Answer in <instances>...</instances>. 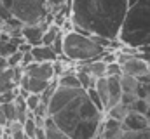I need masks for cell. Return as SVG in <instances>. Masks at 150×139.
I'll list each match as a JSON object with an SVG mask.
<instances>
[{
  "mask_svg": "<svg viewBox=\"0 0 150 139\" xmlns=\"http://www.w3.org/2000/svg\"><path fill=\"white\" fill-rule=\"evenodd\" d=\"M52 122L72 139H93L101 127L105 113L91 103L84 89L56 87L47 103Z\"/></svg>",
  "mask_w": 150,
  "mask_h": 139,
  "instance_id": "cell-1",
  "label": "cell"
},
{
  "mask_svg": "<svg viewBox=\"0 0 150 139\" xmlns=\"http://www.w3.org/2000/svg\"><path fill=\"white\" fill-rule=\"evenodd\" d=\"M127 9V0H70V21L82 33L119 42Z\"/></svg>",
  "mask_w": 150,
  "mask_h": 139,
  "instance_id": "cell-2",
  "label": "cell"
},
{
  "mask_svg": "<svg viewBox=\"0 0 150 139\" xmlns=\"http://www.w3.org/2000/svg\"><path fill=\"white\" fill-rule=\"evenodd\" d=\"M119 42L131 49L150 45V0H138L127 9L119 33Z\"/></svg>",
  "mask_w": 150,
  "mask_h": 139,
  "instance_id": "cell-3",
  "label": "cell"
},
{
  "mask_svg": "<svg viewBox=\"0 0 150 139\" xmlns=\"http://www.w3.org/2000/svg\"><path fill=\"white\" fill-rule=\"evenodd\" d=\"M110 40L86 35L75 28L63 32V58L79 65L89 63L93 59H101V56L110 49Z\"/></svg>",
  "mask_w": 150,
  "mask_h": 139,
  "instance_id": "cell-4",
  "label": "cell"
},
{
  "mask_svg": "<svg viewBox=\"0 0 150 139\" xmlns=\"http://www.w3.org/2000/svg\"><path fill=\"white\" fill-rule=\"evenodd\" d=\"M120 66H122V75H131L136 78H142L150 73V61L145 59L142 54H138V56L129 54V58Z\"/></svg>",
  "mask_w": 150,
  "mask_h": 139,
  "instance_id": "cell-5",
  "label": "cell"
},
{
  "mask_svg": "<svg viewBox=\"0 0 150 139\" xmlns=\"http://www.w3.org/2000/svg\"><path fill=\"white\" fill-rule=\"evenodd\" d=\"M49 25H51V21H42L37 25H23V28H21L23 40L26 44H30L32 47L42 45V37H44V32Z\"/></svg>",
  "mask_w": 150,
  "mask_h": 139,
  "instance_id": "cell-6",
  "label": "cell"
},
{
  "mask_svg": "<svg viewBox=\"0 0 150 139\" xmlns=\"http://www.w3.org/2000/svg\"><path fill=\"white\" fill-rule=\"evenodd\" d=\"M23 71L32 77V78H38V80H54L56 75H54V65L52 63H32L28 66H25Z\"/></svg>",
  "mask_w": 150,
  "mask_h": 139,
  "instance_id": "cell-7",
  "label": "cell"
},
{
  "mask_svg": "<svg viewBox=\"0 0 150 139\" xmlns=\"http://www.w3.org/2000/svg\"><path fill=\"white\" fill-rule=\"evenodd\" d=\"M122 127H124V131H131V132L145 131V129H149V118L142 113L127 111L126 118L122 120Z\"/></svg>",
  "mask_w": 150,
  "mask_h": 139,
  "instance_id": "cell-8",
  "label": "cell"
},
{
  "mask_svg": "<svg viewBox=\"0 0 150 139\" xmlns=\"http://www.w3.org/2000/svg\"><path fill=\"white\" fill-rule=\"evenodd\" d=\"M52 82V80H51ZM51 82H47V80H38V78H32V77H28L26 73L21 77V82H19V87L18 89H21V91H25L26 94H42L49 85H51Z\"/></svg>",
  "mask_w": 150,
  "mask_h": 139,
  "instance_id": "cell-9",
  "label": "cell"
},
{
  "mask_svg": "<svg viewBox=\"0 0 150 139\" xmlns=\"http://www.w3.org/2000/svg\"><path fill=\"white\" fill-rule=\"evenodd\" d=\"M100 134L103 136V139H119V138H122V134H124L122 122L105 117L103 122H101V127H100Z\"/></svg>",
  "mask_w": 150,
  "mask_h": 139,
  "instance_id": "cell-10",
  "label": "cell"
},
{
  "mask_svg": "<svg viewBox=\"0 0 150 139\" xmlns=\"http://www.w3.org/2000/svg\"><path fill=\"white\" fill-rule=\"evenodd\" d=\"M23 42V37H9L7 33H0V56L9 58L14 52H18L19 44Z\"/></svg>",
  "mask_w": 150,
  "mask_h": 139,
  "instance_id": "cell-11",
  "label": "cell"
},
{
  "mask_svg": "<svg viewBox=\"0 0 150 139\" xmlns=\"http://www.w3.org/2000/svg\"><path fill=\"white\" fill-rule=\"evenodd\" d=\"M32 56H33V63H54L58 59V54L54 52V49L51 45H37L32 47Z\"/></svg>",
  "mask_w": 150,
  "mask_h": 139,
  "instance_id": "cell-12",
  "label": "cell"
},
{
  "mask_svg": "<svg viewBox=\"0 0 150 139\" xmlns=\"http://www.w3.org/2000/svg\"><path fill=\"white\" fill-rule=\"evenodd\" d=\"M14 89H18V82L14 78V68L0 70V94Z\"/></svg>",
  "mask_w": 150,
  "mask_h": 139,
  "instance_id": "cell-13",
  "label": "cell"
},
{
  "mask_svg": "<svg viewBox=\"0 0 150 139\" xmlns=\"http://www.w3.org/2000/svg\"><path fill=\"white\" fill-rule=\"evenodd\" d=\"M79 66L84 68L86 71H89L96 80L107 77V63H103L101 59H93V61H89V63H80Z\"/></svg>",
  "mask_w": 150,
  "mask_h": 139,
  "instance_id": "cell-14",
  "label": "cell"
},
{
  "mask_svg": "<svg viewBox=\"0 0 150 139\" xmlns=\"http://www.w3.org/2000/svg\"><path fill=\"white\" fill-rule=\"evenodd\" d=\"M119 82H120L122 94H134L136 96V92H138V89L142 85V82L136 77H131V75H120Z\"/></svg>",
  "mask_w": 150,
  "mask_h": 139,
  "instance_id": "cell-15",
  "label": "cell"
},
{
  "mask_svg": "<svg viewBox=\"0 0 150 139\" xmlns=\"http://www.w3.org/2000/svg\"><path fill=\"white\" fill-rule=\"evenodd\" d=\"M44 132H45V139H72L68 134H65L54 122L51 117L45 118V124H44Z\"/></svg>",
  "mask_w": 150,
  "mask_h": 139,
  "instance_id": "cell-16",
  "label": "cell"
},
{
  "mask_svg": "<svg viewBox=\"0 0 150 139\" xmlns=\"http://www.w3.org/2000/svg\"><path fill=\"white\" fill-rule=\"evenodd\" d=\"M75 75H77V80H79V84H80V87H82L84 91H89V89H93V87L96 85V78H94L89 71H86L84 68L77 66V68H75Z\"/></svg>",
  "mask_w": 150,
  "mask_h": 139,
  "instance_id": "cell-17",
  "label": "cell"
},
{
  "mask_svg": "<svg viewBox=\"0 0 150 139\" xmlns=\"http://www.w3.org/2000/svg\"><path fill=\"white\" fill-rule=\"evenodd\" d=\"M56 82H58V85H59V87H68V89H82V87H80V84H79V80H77L75 71H67V73L59 75V77L56 78Z\"/></svg>",
  "mask_w": 150,
  "mask_h": 139,
  "instance_id": "cell-18",
  "label": "cell"
},
{
  "mask_svg": "<svg viewBox=\"0 0 150 139\" xmlns=\"http://www.w3.org/2000/svg\"><path fill=\"white\" fill-rule=\"evenodd\" d=\"M61 33H63L61 26H59V25H56V23H51V25L45 28V32H44V37H42V45H52V42H54V40H56Z\"/></svg>",
  "mask_w": 150,
  "mask_h": 139,
  "instance_id": "cell-19",
  "label": "cell"
},
{
  "mask_svg": "<svg viewBox=\"0 0 150 139\" xmlns=\"http://www.w3.org/2000/svg\"><path fill=\"white\" fill-rule=\"evenodd\" d=\"M101 103H103V110L108 108V99H110V94H108V82H107V77L105 78H98L96 80V85H94Z\"/></svg>",
  "mask_w": 150,
  "mask_h": 139,
  "instance_id": "cell-20",
  "label": "cell"
},
{
  "mask_svg": "<svg viewBox=\"0 0 150 139\" xmlns=\"http://www.w3.org/2000/svg\"><path fill=\"white\" fill-rule=\"evenodd\" d=\"M5 136L9 139H28L25 136V129H23V124H19L18 120L7 124L5 127Z\"/></svg>",
  "mask_w": 150,
  "mask_h": 139,
  "instance_id": "cell-21",
  "label": "cell"
},
{
  "mask_svg": "<svg viewBox=\"0 0 150 139\" xmlns=\"http://www.w3.org/2000/svg\"><path fill=\"white\" fill-rule=\"evenodd\" d=\"M127 111H129V108H127V106H124L122 103H117L115 106L108 108V110L105 111V117H108V118H113V120H119V122H122V120L126 118Z\"/></svg>",
  "mask_w": 150,
  "mask_h": 139,
  "instance_id": "cell-22",
  "label": "cell"
},
{
  "mask_svg": "<svg viewBox=\"0 0 150 139\" xmlns=\"http://www.w3.org/2000/svg\"><path fill=\"white\" fill-rule=\"evenodd\" d=\"M23 129H25V136L28 139H35V132H37V124H35V120H33V113L30 111V115H28V118L25 120V124H23Z\"/></svg>",
  "mask_w": 150,
  "mask_h": 139,
  "instance_id": "cell-23",
  "label": "cell"
},
{
  "mask_svg": "<svg viewBox=\"0 0 150 139\" xmlns=\"http://www.w3.org/2000/svg\"><path fill=\"white\" fill-rule=\"evenodd\" d=\"M150 108V103L149 99H143V98H136L134 103L129 106V111H136V113H142V115H147Z\"/></svg>",
  "mask_w": 150,
  "mask_h": 139,
  "instance_id": "cell-24",
  "label": "cell"
},
{
  "mask_svg": "<svg viewBox=\"0 0 150 139\" xmlns=\"http://www.w3.org/2000/svg\"><path fill=\"white\" fill-rule=\"evenodd\" d=\"M0 108H2V111H4V115H5L7 124H11V122L16 120V106H14V101H12V103L0 104Z\"/></svg>",
  "mask_w": 150,
  "mask_h": 139,
  "instance_id": "cell-25",
  "label": "cell"
},
{
  "mask_svg": "<svg viewBox=\"0 0 150 139\" xmlns=\"http://www.w3.org/2000/svg\"><path fill=\"white\" fill-rule=\"evenodd\" d=\"M124 139H150V129L145 131H138V132H131V131H124Z\"/></svg>",
  "mask_w": 150,
  "mask_h": 139,
  "instance_id": "cell-26",
  "label": "cell"
},
{
  "mask_svg": "<svg viewBox=\"0 0 150 139\" xmlns=\"http://www.w3.org/2000/svg\"><path fill=\"white\" fill-rule=\"evenodd\" d=\"M25 103H26L28 111H35V108L42 103V99H40V96H38V94H28V96L25 98Z\"/></svg>",
  "mask_w": 150,
  "mask_h": 139,
  "instance_id": "cell-27",
  "label": "cell"
},
{
  "mask_svg": "<svg viewBox=\"0 0 150 139\" xmlns=\"http://www.w3.org/2000/svg\"><path fill=\"white\" fill-rule=\"evenodd\" d=\"M87 92V96H89V99H91V103L94 104L100 111H103L105 113V110H103V103H101V99H100V96H98V92H96V89L93 87V89H89V91H86Z\"/></svg>",
  "mask_w": 150,
  "mask_h": 139,
  "instance_id": "cell-28",
  "label": "cell"
},
{
  "mask_svg": "<svg viewBox=\"0 0 150 139\" xmlns=\"http://www.w3.org/2000/svg\"><path fill=\"white\" fill-rule=\"evenodd\" d=\"M21 59H23V52H14L12 56L7 58V68H16V66H21Z\"/></svg>",
  "mask_w": 150,
  "mask_h": 139,
  "instance_id": "cell-29",
  "label": "cell"
},
{
  "mask_svg": "<svg viewBox=\"0 0 150 139\" xmlns=\"http://www.w3.org/2000/svg\"><path fill=\"white\" fill-rule=\"evenodd\" d=\"M120 75H122V66L117 61L107 65V77H120Z\"/></svg>",
  "mask_w": 150,
  "mask_h": 139,
  "instance_id": "cell-30",
  "label": "cell"
},
{
  "mask_svg": "<svg viewBox=\"0 0 150 139\" xmlns=\"http://www.w3.org/2000/svg\"><path fill=\"white\" fill-rule=\"evenodd\" d=\"M52 49H54V52L58 54V58H61L63 56V33L59 35L54 42H52V45H51Z\"/></svg>",
  "mask_w": 150,
  "mask_h": 139,
  "instance_id": "cell-31",
  "label": "cell"
},
{
  "mask_svg": "<svg viewBox=\"0 0 150 139\" xmlns=\"http://www.w3.org/2000/svg\"><path fill=\"white\" fill-rule=\"evenodd\" d=\"M134 99H136V96L134 94H122V98H120V103L124 104V106H131V104L134 103Z\"/></svg>",
  "mask_w": 150,
  "mask_h": 139,
  "instance_id": "cell-32",
  "label": "cell"
},
{
  "mask_svg": "<svg viewBox=\"0 0 150 139\" xmlns=\"http://www.w3.org/2000/svg\"><path fill=\"white\" fill-rule=\"evenodd\" d=\"M47 2V5H49V11H54V9H58V7H61L63 4H67L68 0H45Z\"/></svg>",
  "mask_w": 150,
  "mask_h": 139,
  "instance_id": "cell-33",
  "label": "cell"
},
{
  "mask_svg": "<svg viewBox=\"0 0 150 139\" xmlns=\"http://www.w3.org/2000/svg\"><path fill=\"white\" fill-rule=\"evenodd\" d=\"M5 68H7V59L0 56V70H5Z\"/></svg>",
  "mask_w": 150,
  "mask_h": 139,
  "instance_id": "cell-34",
  "label": "cell"
},
{
  "mask_svg": "<svg viewBox=\"0 0 150 139\" xmlns=\"http://www.w3.org/2000/svg\"><path fill=\"white\" fill-rule=\"evenodd\" d=\"M4 26H5V21H4V19H2V18H0V33H2V32H4Z\"/></svg>",
  "mask_w": 150,
  "mask_h": 139,
  "instance_id": "cell-35",
  "label": "cell"
},
{
  "mask_svg": "<svg viewBox=\"0 0 150 139\" xmlns=\"http://www.w3.org/2000/svg\"><path fill=\"white\" fill-rule=\"evenodd\" d=\"M136 2H138V0H127V5H129V7H131V5H134V4H136Z\"/></svg>",
  "mask_w": 150,
  "mask_h": 139,
  "instance_id": "cell-36",
  "label": "cell"
},
{
  "mask_svg": "<svg viewBox=\"0 0 150 139\" xmlns=\"http://www.w3.org/2000/svg\"><path fill=\"white\" fill-rule=\"evenodd\" d=\"M93 139H103V136H101V134L98 132V134H96V136H94V138H93Z\"/></svg>",
  "mask_w": 150,
  "mask_h": 139,
  "instance_id": "cell-37",
  "label": "cell"
},
{
  "mask_svg": "<svg viewBox=\"0 0 150 139\" xmlns=\"http://www.w3.org/2000/svg\"><path fill=\"white\" fill-rule=\"evenodd\" d=\"M145 117H147V118L150 120V108H149V111H147V115H145Z\"/></svg>",
  "mask_w": 150,
  "mask_h": 139,
  "instance_id": "cell-38",
  "label": "cell"
},
{
  "mask_svg": "<svg viewBox=\"0 0 150 139\" xmlns=\"http://www.w3.org/2000/svg\"><path fill=\"white\" fill-rule=\"evenodd\" d=\"M149 129H150V120H149Z\"/></svg>",
  "mask_w": 150,
  "mask_h": 139,
  "instance_id": "cell-39",
  "label": "cell"
},
{
  "mask_svg": "<svg viewBox=\"0 0 150 139\" xmlns=\"http://www.w3.org/2000/svg\"><path fill=\"white\" fill-rule=\"evenodd\" d=\"M119 139H124V136H122V138H119Z\"/></svg>",
  "mask_w": 150,
  "mask_h": 139,
  "instance_id": "cell-40",
  "label": "cell"
}]
</instances>
